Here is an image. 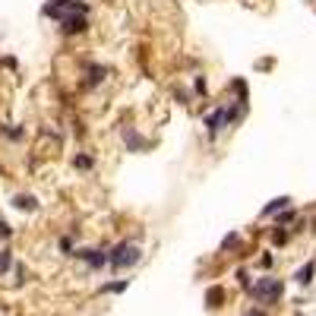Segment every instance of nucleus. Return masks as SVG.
Instances as JSON below:
<instances>
[{
	"instance_id": "2eb2a0df",
	"label": "nucleus",
	"mask_w": 316,
	"mask_h": 316,
	"mask_svg": "<svg viewBox=\"0 0 316 316\" xmlns=\"http://www.w3.org/2000/svg\"><path fill=\"white\" fill-rule=\"evenodd\" d=\"M4 133H7L10 139H23V136H26V130H19V127H4Z\"/></svg>"
},
{
	"instance_id": "1a4fd4ad",
	"label": "nucleus",
	"mask_w": 316,
	"mask_h": 316,
	"mask_svg": "<svg viewBox=\"0 0 316 316\" xmlns=\"http://www.w3.org/2000/svg\"><path fill=\"white\" fill-rule=\"evenodd\" d=\"M288 206H291V196H278V199H272V202H269V206H266L263 212H259V215L269 218V215H275V212H285Z\"/></svg>"
},
{
	"instance_id": "0eeeda50",
	"label": "nucleus",
	"mask_w": 316,
	"mask_h": 316,
	"mask_svg": "<svg viewBox=\"0 0 316 316\" xmlns=\"http://www.w3.org/2000/svg\"><path fill=\"white\" fill-rule=\"evenodd\" d=\"M123 142H127L130 152H142V149H149V139H142L136 130H130V127L123 130Z\"/></svg>"
},
{
	"instance_id": "39448f33",
	"label": "nucleus",
	"mask_w": 316,
	"mask_h": 316,
	"mask_svg": "<svg viewBox=\"0 0 316 316\" xmlns=\"http://www.w3.org/2000/svg\"><path fill=\"white\" fill-rule=\"evenodd\" d=\"M73 256L82 259L89 269H104V266H108V253H104V250H89V247H79V250H73Z\"/></svg>"
},
{
	"instance_id": "7ed1b4c3",
	"label": "nucleus",
	"mask_w": 316,
	"mask_h": 316,
	"mask_svg": "<svg viewBox=\"0 0 316 316\" xmlns=\"http://www.w3.org/2000/svg\"><path fill=\"white\" fill-rule=\"evenodd\" d=\"M225 127H231V117H228V108H225V104H218L212 114H206V133H209V139H212V136H218Z\"/></svg>"
},
{
	"instance_id": "f3484780",
	"label": "nucleus",
	"mask_w": 316,
	"mask_h": 316,
	"mask_svg": "<svg viewBox=\"0 0 316 316\" xmlns=\"http://www.w3.org/2000/svg\"><path fill=\"white\" fill-rule=\"evenodd\" d=\"M237 244H240V237H237V234H228L225 240H221V250H231V247H237Z\"/></svg>"
},
{
	"instance_id": "f257e3e1",
	"label": "nucleus",
	"mask_w": 316,
	"mask_h": 316,
	"mask_svg": "<svg viewBox=\"0 0 316 316\" xmlns=\"http://www.w3.org/2000/svg\"><path fill=\"white\" fill-rule=\"evenodd\" d=\"M139 259H142V250L133 240H120V244H114L108 250V266L111 269H133Z\"/></svg>"
},
{
	"instance_id": "f8f14e48",
	"label": "nucleus",
	"mask_w": 316,
	"mask_h": 316,
	"mask_svg": "<svg viewBox=\"0 0 316 316\" xmlns=\"http://www.w3.org/2000/svg\"><path fill=\"white\" fill-rule=\"evenodd\" d=\"M10 269H13V250L4 247V250H0V275H7Z\"/></svg>"
},
{
	"instance_id": "412c9836",
	"label": "nucleus",
	"mask_w": 316,
	"mask_h": 316,
	"mask_svg": "<svg viewBox=\"0 0 316 316\" xmlns=\"http://www.w3.org/2000/svg\"><path fill=\"white\" fill-rule=\"evenodd\" d=\"M291 221H294V212H282V215H278V225H291Z\"/></svg>"
},
{
	"instance_id": "5701e85b",
	"label": "nucleus",
	"mask_w": 316,
	"mask_h": 316,
	"mask_svg": "<svg viewBox=\"0 0 316 316\" xmlns=\"http://www.w3.org/2000/svg\"><path fill=\"white\" fill-rule=\"evenodd\" d=\"M247 316H259V313H247Z\"/></svg>"
},
{
	"instance_id": "9b49d317",
	"label": "nucleus",
	"mask_w": 316,
	"mask_h": 316,
	"mask_svg": "<svg viewBox=\"0 0 316 316\" xmlns=\"http://www.w3.org/2000/svg\"><path fill=\"white\" fill-rule=\"evenodd\" d=\"M206 304H209L212 310H218L221 304H225V288H218V285H212V288L206 291Z\"/></svg>"
},
{
	"instance_id": "a211bd4d",
	"label": "nucleus",
	"mask_w": 316,
	"mask_h": 316,
	"mask_svg": "<svg viewBox=\"0 0 316 316\" xmlns=\"http://www.w3.org/2000/svg\"><path fill=\"white\" fill-rule=\"evenodd\" d=\"M60 253L73 256V237H60Z\"/></svg>"
},
{
	"instance_id": "4468645a",
	"label": "nucleus",
	"mask_w": 316,
	"mask_h": 316,
	"mask_svg": "<svg viewBox=\"0 0 316 316\" xmlns=\"http://www.w3.org/2000/svg\"><path fill=\"white\" fill-rule=\"evenodd\" d=\"M73 168L89 171V168H92V158H89V155H76V158H73Z\"/></svg>"
},
{
	"instance_id": "423d86ee",
	"label": "nucleus",
	"mask_w": 316,
	"mask_h": 316,
	"mask_svg": "<svg viewBox=\"0 0 316 316\" xmlns=\"http://www.w3.org/2000/svg\"><path fill=\"white\" fill-rule=\"evenodd\" d=\"M104 76H108V67L89 64V67H86V82H82V86H86V89H95V86H98V82H101Z\"/></svg>"
},
{
	"instance_id": "aec40b11",
	"label": "nucleus",
	"mask_w": 316,
	"mask_h": 316,
	"mask_svg": "<svg viewBox=\"0 0 316 316\" xmlns=\"http://www.w3.org/2000/svg\"><path fill=\"white\" fill-rule=\"evenodd\" d=\"M193 89H196V95H206V79H202V76H196Z\"/></svg>"
},
{
	"instance_id": "ddd939ff",
	"label": "nucleus",
	"mask_w": 316,
	"mask_h": 316,
	"mask_svg": "<svg viewBox=\"0 0 316 316\" xmlns=\"http://www.w3.org/2000/svg\"><path fill=\"white\" fill-rule=\"evenodd\" d=\"M127 278H120V282H108V285H101V294H120V291H127Z\"/></svg>"
},
{
	"instance_id": "dca6fc26",
	"label": "nucleus",
	"mask_w": 316,
	"mask_h": 316,
	"mask_svg": "<svg viewBox=\"0 0 316 316\" xmlns=\"http://www.w3.org/2000/svg\"><path fill=\"white\" fill-rule=\"evenodd\" d=\"M13 237V228H10V221L0 218V240H10Z\"/></svg>"
},
{
	"instance_id": "9d476101",
	"label": "nucleus",
	"mask_w": 316,
	"mask_h": 316,
	"mask_svg": "<svg viewBox=\"0 0 316 316\" xmlns=\"http://www.w3.org/2000/svg\"><path fill=\"white\" fill-rule=\"evenodd\" d=\"M313 275H316V263H307V266H301V269H297V275H294V282L301 285V288H307V285L313 282Z\"/></svg>"
},
{
	"instance_id": "4be33fe9",
	"label": "nucleus",
	"mask_w": 316,
	"mask_h": 316,
	"mask_svg": "<svg viewBox=\"0 0 316 316\" xmlns=\"http://www.w3.org/2000/svg\"><path fill=\"white\" fill-rule=\"evenodd\" d=\"M272 240H275V244H288V231H275Z\"/></svg>"
},
{
	"instance_id": "f03ea898",
	"label": "nucleus",
	"mask_w": 316,
	"mask_h": 316,
	"mask_svg": "<svg viewBox=\"0 0 316 316\" xmlns=\"http://www.w3.org/2000/svg\"><path fill=\"white\" fill-rule=\"evenodd\" d=\"M282 294H285V285L278 282V278H272V275H263L256 285H250V297H253V301L269 304V307L282 301Z\"/></svg>"
},
{
	"instance_id": "6ab92c4d",
	"label": "nucleus",
	"mask_w": 316,
	"mask_h": 316,
	"mask_svg": "<svg viewBox=\"0 0 316 316\" xmlns=\"http://www.w3.org/2000/svg\"><path fill=\"white\" fill-rule=\"evenodd\" d=\"M237 282H240V285H244V288L250 291V275H247L244 269H237Z\"/></svg>"
},
{
	"instance_id": "6e6552de",
	"label": "nucleus",
	"mask_w": 316,
	"mask_h": 316,
	"mask_svg": "<svg viewBox=\"0 0 316 316\" xmlns=\"http://www.w3.org/2000/svg\"><path fill=\"white\" fill-rule=\"evenodd\" d=\"M13 206L19 212H38V199H35L32 193H16L13 196Z\"/></svg>"
},
{
	"instance_id": "20e7f679",
	"label": "nucleus",
	"mask_w": 316,
	"mask_h": 316,
	"mask_svg": "<svg viewBox=\"0 0 316 316\" xmlns=\"http://www.w3.org/2000/svg\"><path fill=\"white\" fill-rule=\"evenodd\" d=\"M89 29V19H86V13H70L60 19V35H67V38H73V35H82Z\"/></svg>"
}]
</instances>
